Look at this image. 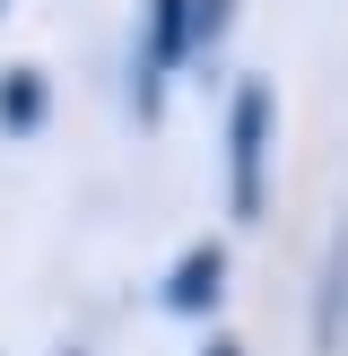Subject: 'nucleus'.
<instances>
[{
	"label": "nucleus",
	"mask_w": 348,
	"mask_h": 356,
	"mask_svg": "<svg viewBox=\"0 0 348 356\" xmlns=\"http://www.w3.org/2000/svg\"><path fill=\"white\" fill-rule=\"evenodd\" d=\"M200 356H244V339H209V348H200Z\"/></svg>",
	"instance_id": "6"
},
{
	"label": "nucleus",
	"mask_w": 348,
	"mask_h": 356,
	"mask_svg": "<svg viewBox=\"0 0 348 356\" xmlns=\"http://www.w3.org/2000/svg\"><path fill=\"white\" fill-rule=\"evenodd\" d=\"M183 61H191V0H148V26H139V113H157V87Z\"/></svg>",
	"instance_id": "2"
},
{
	"label": "nucleus",
	"mask_w": 348,
	"mask_h": 356,
	"mask_svg": "<svg viewBox=\"0 0 348 356\" xmlns=\"http://www.w3.org/2000/svg\"><path fill=\"white\" fill-rule=\"evenodd\" d=\"M0 9H9V0H0Z\"/></svg>",
	"instance_id": "7"
},
{
	"label": "nucleus",
	"mask_w": 348,
	"mask_h": 356,
	"mask_svg": "<svg viewBox=\"0 0 348 356\" xmlns=\"http://www.w3.org/2000/svg\"><path fill=\"white\" fill-rule=\"evenodd\" d=\"M270 131H278V96L261 70H244L226 96V209L235 218L270 209Z\"/></svg>",
	"instance_id": "1"
},
{
	"label": "nucleus",
	"mask_w": 348,
	"mask_h": 356,
	"mask_svg": "<svg viewBox=\"0 0 348 356\" xmlns=\"http://www.w3.org/2000/svg\"><path fill=\"white\" fill-rule=\"evenodd\" d=\"M218 287H226V252H218V243H200V252H183V270L166 278V305H174V313H209V305H218Z\"/></svg>",
	"instance_id": "4"
},
{
	"label": "nucleus",
	"mask_w": 348,
	"mask_h": 356,
	"mask_svg": "<svg viewBox=\"0 0 348 356\" xmlns=\"http://www.w3.org/2000/svg\"><path fill=\"white\" fill-rule=\"evenodd\" d=\"M226 17H235V0H191V61L226 35Z\"/></svg>",
	"instance_id": "5"
},
{
	"label": "nucleus",
	"mask_w": 348,
	"mask_h": 356,
	"mask_svg": "<svg viewBox=\"0 0 348 356\" xmlns=\"http://www.w3.org/2000/svg\"><path fill=\"white\" fill-rule=\"evenodd\" d=\"M44 113H52V87H44V70H0V131L9 139H35L44 131Z\"/></svg>",
	"instance_id": "3"
}]
</instances>
